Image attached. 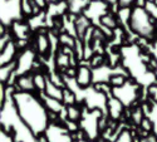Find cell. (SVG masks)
<instances>
[{
	"instance_id": "obj_11",
	"label": "cell",
	"mask_w": 157,
	"mask_h": 142,
	"mask_svg": "<svg viewBox=\"0 0 157 142\" xmlns=\"http://www.w3.org/2000/svg\"><path fill=\"white\" fill-rule=\"evenodd\" d=\"M44 93L48 97H50V98H56V99L63 101V88L56 86L53 82L48 78V77H47V88H45Z\"/></svg>"
},
{
	"instance_id": "obj_21",
	"label": "cell",
	"mask_w": 157,
	"mask_h": 142,
	"mask_svg": "<svg viewBox=\"0 0 157 142\" xmlns=\"http://www.w3.org/2000/svg\"><path fill=\"white\" fill-rule=\"evenodd\" d=\"M133 2H136V0H120V5L122 8H127L131 3H133Z\"/></svg>"
},
{
	"instance_id": "obj_3",
	"label": "cell",
	"mask_w": 157,
	"mask_h": 142,
	"mask_svg": "<svg viewBox=\"0 0 157 142\" xmlns=\"http://www.w3.org/2000/svg\"><path fill=\"white\" fill-rule=\"evenodd\" d=\"M23 11L21 0H2V24L9 25L20 20Z\"/></svg>"
},
{
	"instance_id": "obj_10",
	"label": "cell",
	"mask_w": 157,
	"mask_h": 142,
	"mask_svg": "<svg viewBox=\"0 0 157 142\" xmlns=\"http://www.w3.org/2000/svg\"><path fill=\"white\" fill-rule=\"evenodd\" d=\"M11 29H13V32L15 33V35L19 38L20 40H25L28 38V35H29V29L30 28H29L28 24L23 23L21 20H18V21L11 24Z\"/></svg>"
},
{
	"instance_id": "obj_14",
	"label": "cell",
	"mask_w": 157,
	"mask_h": 142,
	"mask_svg": "<svg viewBox=\"0 0 157 142\" xmlns=\"http://www.w3.org/2000/svg\"><path fill=\"white\" fill-rule=\"evenodd\" d=\"M34 84H35V88L39 93L42 92H45V88H47V77L38 72V73H34Z\"/></svg>"
},
{
	"instance_id": "obj_2",
	"label": "cell",
	"mask_w": 157,
	"mask_h": 142,
	"mask_svg": "<svg viewBox=\"0 0 157 142\" xmlns=\"http://www.w3.org/2000/svg\"><path fill=\"white\" fill-rule=\"evenodd\" d=\"M155 19L151 18V15L147 13L145 8H135L131 11L128 27L131 32L136 33L137 35L142 38H147L155 32Z\"/></svg>"
},
{
	"instance_id": "obj_6",
	"label": "cell",
	"mask_w": 157,
	"mask_h": 142,
	"mask_svg": "<svg viewBox=\"0 0 157 142\" xmlns=\"http://www.w3.org/2000/svg\"><path fill=\"white\" fill-rule=\"evenodd\" d=\"M77 86L81 89H87L93 83V69L92 67L86 66V64H81L77 68L75 78H74Z\"/></svg>"
},
{
	"instance_id": "obj_1",
	"label": "cell",
	"mask_w": 157,
	"mask_h": 142,
	"mask_svg": "<svg viewBox=\"0 0 157 142\" xmlns=\"http://www.w3.org/2000/svg\"><path fill=\"white\" fill-rule=\"evenodd\" d=\"M13 99L20 120L29 127V130L36 137L44 135L50 125V120L49 111L40 97H36L34 93L17 92Z\"/></svg>"
},
{
	"instance_id": "obj_22",
	"label": "cell",
	"mask_w": 157,
	"mask_h": 142,
	"mask_svg": "<svg viewBox=\"0 0 157 142\" xmlns=\"http://www.w3.org/2000/svg\"><path fill=\"white\" fill-rule=\"evenodd\" d=\"M146 4H147L146 0H136V5H137V8H145Z\"/></svg>"
},
{
	"instance_id": "obj_18",
	"label": "cell",
	"mask_w": 157,
	"mask_h": 142,
	"mask_svg": "<svg viewBox=\"0 0 157 142\" xmlns=\"http://www.w3.org/2000/svg\"><path fill=\"white\" fill-rule=\"evenodd\" d=\"M140 126H141L142 130H145L147 132H151L153 128H155V125H153V122H152V120L150 117H145V118H143Z\"/></svg>"
},
{
	"instance_id": "obj_19",
	"label": "cell",
	"mask_w": 157,
	"mask_h": 142,
	"mask_svg": "<svg viewBox=\"0 0 157 142\" xmlns=\"http://www.w3.org/2000/svg\"><path fill=\"white\" fill-rule=\"evenodd\" d=\"M145 9L147 10V13L151 15L152 19H157V5L153 2H147Z\"/></svg>"
},
{
	"instance_id": "obj_20",
	"label": "cell",
	"mask_w": 157,
	"mask_h": 142,
	"mask_svg": "<svg viewBox=\"0 0 157 142\" xmlns=\"http://www.w3.org/2000/svg\"><path fill=\"white\" fill-rule=\"evenodd\" d=\"M60 42L65 45V47H69V48H73L74 47V39L69 35V34H62L59 36Z\"/></svg>"
},
{
	"instance_id": "obj_12",
	"label": "cell",
	"mask_w": 157,
	"mask_h": 142,
	"mask_svg": "<svg viewBox=\"0 0 157 142\" xmlns=\"http://www.w3.org/2000/svg\"><path fill=\"white\" fill-rule=\"evenodd\" d=\"M82 116H83V112H82V109L79 107H78V105L65 107V120L79 122L82 120Z\"/></svg>"
},
{
	"instance_id": "obj_9",
	"label": "cell",
	"mask_w": 157,
	"mask_h": 142,
	"mask_svg": "<svg viewBox=\"0 0 157 142\" xmlns=\"http://www.w3.org/2000/svg\"><path fill=\"white\" fill-rule=\"evenodd\" d=\"M18 52V45L15 42H10L3 50H2V57H0V63H2V66H5L8 63H11L14 62V57Z\"/></svg>"
},
{
	"instance_id": "obj_13",
	"label": "cell",
	"mask_w": 157,
	"mask_h": 142,
	"mask_svg": "<svg viewBox=\"0 0 157 142\" xmlns=\"http://www.w3.org/2000/svg\"><path fill=\"white\" fill-rule=\"evenodd\" d=\"M77 101H78V96L74 91H72L71 88L65 87L63 88V105L67 107V106H73L77 105Z\"/></svg>"
},
{
	"instance_id": "obj_8",
	"label": "cell",
	"mask_w": 157,
	"mask_h": 142,
	"mask_svg": "<svg viewBox=\"0 0 157 142\" xmlns=\"http://www.w3.org/2000/svg\"><path fill=\"white\" fill-rule=\"evenodd\" d=\"M123 109H124V106L120 99H117L113 96L108 98V101H107V112H108V116H109L111 120L120 118V116L122 114Z\"/></svg>"
},
{
	"instance_id": "obj_16",
	"label": "cell",
	"mask_w": 157,
	"mask_h": 142,
	"mask_svg": "<svg viewBox=\"0 0 157 142\" xmlns=\"http://www.w3.org/2000/svg\"><path fill=\"white\" fill-rule=\"evenodd\" d=\"M36 44H38V49L40 50V53H45L48 50V48L50 47L49 36H47L45 34H40L36 39Z\"/></svg>"
},
{
	"instance_id": "obj_7",
	"label": "cell",
	"mask_w": 157,
	"mask_h": 142,
	"mask_svg": "<svg viewBox=\"0 0 157 142\" xmlns=\"http://www.w3.org/2000/svg\"><path fill=\"white\" fill-rule=\"evenodd\" d=\"M14 87L17 89V92H27V93H34V91H36L35 84H34V73H27L19 75Z\"/></svg>"
},
{
	"instance_id": "obj_5",
	"label": "cell",
	"mask_w": 157,
	"mask_h": 142,
	"mask_svg": "<svg viewBox=\"0 0 157 142\" xmlns=\"http://www.w3.org/2000/svg\"><path fill=\"white\" fill-rule=\"evenodd\" d=\"M17 60V75H23L32 72L33 66L35 64V54L33 53V50L25 49L18 56Z\"/></svg>"
},
{
	"instance_id": "obj_4",
	"label": "cell",
	"mask_w": 157,
	"mask_h": 142,
	"mask_svg": "<svg viewBox=\"0 0 157 142\" xmlns=\"http://www.w3.org/2000/svg\"><path fill=\"white\" fill-rule=\"evenodd\" d=\"M59 121L60 120L50 123L49 127L45 130L44 137L47 142H74L72 138V133L65 128L64 123L59 125Z\"/></svg>"
},
{
	"instance_id": "obj_17",
	"label": "cell",
	"mask_w": 157,
	"mask_h": 142,
	"mask_svg": "<svg viewBox=\"0 0 157 142\" xmlns=\"http://www.w3.org/2000/svg\"><path fill=\"white\" fill-rule=\"evenodd\" d=\"M101 23H102V24H104L106 27L111 28V29H113V28H116V27H117V20L114 19V17H113V15H111V14H109V13H108V14H106L104 17H102V18H101Z\"/></svg>"
},
{
	"instance_id": "obj_23",
	"label": "cell",
	"mask_w": 157,
	"mask_h": 142,
	"mask_svg": "<svg viewBox=\"0 0 157 142\" xmlns=\"http://www.w3.org/2000/svg\"><path fill=\"white\" fill-rule=\"evenodd\" d=\"M104 2H106L107 4H118L120 5V0H104Z\"/></svg>"
},
{
	"instance_id": "obj_24",
	"label": "cell",
	"mask_w": 157,
	"mask_h": 142,
	"mask_svg": "<svg viewBox=\"0 0 157 142\" xmlns=\"http://www.w3.org/2000/svg\"><path fill=\"white\" fill-rule=\"evenodd\" d=\"M153 74H155V77H156V78H157V68L155 69V72H153Z\"/></svg>"
},
{
	"instance_id": "obj_15",
	"label": "cell",
	"mask_w": 157,
	"mask_h": 142,
	"mask_svg": "<svg viewBox=\"0 0 157 142\" xmlns=\"http://www.w3.org/2000/svg\"><path fill=\"white\" fill-rule=\"evenodd\" d=\"M126 82H127V78L123 74H112L108 79V83L112 86V88L122 87L123 84H126Z\"/></svg>"
}]
</instances>
